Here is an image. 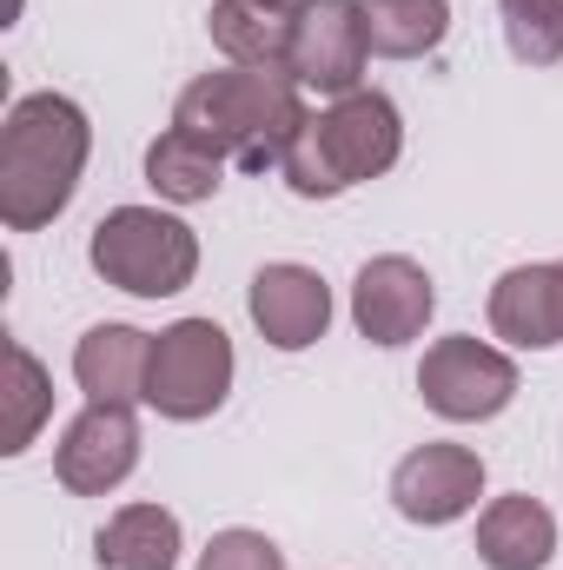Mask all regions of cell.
Returning a JSON list of instances; mask_svg holds the SVG:
<instances>
[{"instance_id":"cell-1","label":"cell","mask_w":563,"mask_h":570,"mask_svg":"<svg viewBox=\"0 0 563 570\" xmlns=\"http://www.w3.org/2000/svg\"><path fill=\"white\" fill-rule=\"evenodd\" d=\"M305 87L292 80V67H219V73H199L179 107H172V127L192 134L199 146H213L226 166H246V173H279L292 134L305 127Z\"/></svg>"},{"instance_id":"cell-2","label":"cell","mask_w":563,"mask_h":570,"mask_svg":"<svg viewBox=\"0 0 563 570\" xmlns=\"http://www.w3.org/2000/svg\"><path fill=\"white\" fill-rule=\"evenodd\" d=\"M93 127L80 114V100L67 94H27L7 107L0 127V219L7 233H40L53 226L87 173Z\"/></svg>"},{"instance_id":"cell-3","label":"cell","mask_w":563,"mask_h":570,"mask_svg":"<svg viewBox=\"0 0 563 570\" xmlns=\"http://www.w3.org/2000/svg\"><path fill=\"white\" fill-rule=\"evenodd\" d=\"M405 153V120L378 87H358L312 114L279 159V179L298 199H338L365 179H385Z\"/></svg>"},{"instance_id":"cell-4","label":"cell","mask_w":563,"mask_h":570,"mask_svg":"<svg viewBox=\"0 0 563 570\" xmlns=\"http://www.w3.org/2000/svg\"><path fill=\"white\" fill-rule=\"evenodd\" d=\"M93 273L134 298H172L199 273V233L159 206H113L87 239Z\"/></svg>"},{"instance_id":"cell-5","label":"cell","mask_w":563,"mask_h":570,"mask_svg":"<svg viewBox=\"0 0 563 570\" xmlns=\"http://www.w3.org/2000/svg\"><path fill=\"white\" fill-rule=\"evenodd\" d=\"M233 392V338L213 318H179L152 338V372H146V405L172 425H199L226 405Z\"/></svg>"},{"instance_id":"cell-6","label":"cell","mask_w":563,"mask_h":570,"mask_svg":"<svg viewBox=\"0 0 563 570\" xmlns=\"http://www.w3.org/2000/svg\"><path fill=\"white\" fill-rule=\"evenodd\" d=\"M418 399L451 425H484L517 399V365H511V352H497L471 332H451V338L424 345Z\"/></svg>"},{"instance_id":"cell-7","label":"cell","mask_w":563,"mask_h":570,"mask_svg":"<svg viewBox=\"0 0 563 570\" xmlns=\"http://www.w3.org/2000/svg\"><path fill=\"white\" fill-rule=\"evenodd\" d=\"M365 60H372V40H365V7L358 0H305L292 13V80L305 94H358L365 87Z\"/></svg>"},{"instance_id":"cell-8","label":"cell","mask_w":563,"mask_h":570,"mask_svg":"<svg viewBox=\"0 0 563 570\" xmlns=\"http://www.w3.org/2000/svg\"><path fill=\"white\" fill-rule=\"evenodd\" d=\"M477 498H484V458L471 451V444H418V451H405L398 458V471H392V504H398V518L405 524H457L464 511H477Z\"/></svg>"},{"instance_id":"cell-9","label":"cell","mask_w":563,"mask_h":570,"mask_svg":"<svg viewBox=\"0 0 563 570\" xmlns=\"http://www.w3.org/2000/svg\"><path fill=\"white\" fill-rule=\"evenodd\" d=\"M140 464V419L134 405H87L53 444V478L73 498H107L113 484H127Z\"/></svg>"},{"instance_id":"cell-10","label":"cell","mask_w":563,"mask_h":570,"mask_svg":"<svg viewBox=\"0 0 563 570\" xmlns=\"http://www.w3.org/2000/svg\"><path fill=\"white\" fill-rule=\"evenodd\" d=\"M437 312V292H431V273L405 253H378L358 266L352 279V318L372 345H412Z\"/></svg>"},{"instance_id":"cell-11","label":"cell","mask_w":563,"mask_h":570,"mask_svg":"<svg viewBox=\"0 0 563 570\" xmlns=\"http://www.w3.org/2000/svg\"><path fill=\"white\" fill-rule=\"evenodd\" d=\"M246 305H253V325H259V338L273 352H305L332 325V285L312 266H298V259L259 266L253 285H246Z\"/></svg>"},{"instance_id":"cell-12","label":"cell","mask_w":563,"mask_h":570,"mask_svg":"<svg viewBox=\"0 0 563 570\" xmlns=\"http://www.w3.org/2000/svg\"><path fill=\"white\" fill-rule=\"evenodd\" d=\"M491 332L517 352H551L563 345V279L551 266H511L491 285Z\"/></svg>"},{"instance_id":"cell-13","label":"cell","mask_w":563,"mask_h":570,"mask_svg":"<svg viewBox=\"0 0 563 570\" xmlns=\"http://www.w3.org/2000/svg\"><path fill=\"white\" fill-rule=\"evenodd\" d=\"M146 372H152V332L140 325H93L73 345V379L87 405H146Z\"/></svg>"},{"instance_id":"cell-14","label":"cell","mask_w":563,"mask_h":570,"mask_svg":"<svg viewBox=\"0 0 563 570\" xmlns=\"http://www.w3.org/2000/svg\"><path fill=\"white\" fill-rule=\"evenodd\" d=\"M551 551H557V518L531 491H511V498L484 504V518H477V558H484V570H544Z\"/></svg>"},{"instance_id":"cell-15","label":"cell","mask_w":563,"mask_h":570,"mask_svg":"<svg viewBox=\"0 0 563 570\" xmlns=\"http://www.w3.org/2000/svg\"><path fill=\"white\" fill-rule=\"evenodd\" d=\"M100 570H172L179 564V518L166 504H120L100 538H93Z\"/></svg>"},{"instance_id":"cell-16","label":"cell","mask_w":563,"mask_h":570,"mask_svg":"<svg viewBox=\"0 0 563 570\" xmlns=\"http://www.w3.org/2000/svg\"><path fill=\"white\" fill-rule=\"evenodd\" d=\"M206 33L233 67H285V53H292V13L266 7V0H213Z\"/></svg>"},{"instance_id":"cell-17","label":"cell","mask_w":563,"mask_h":570,"mask_svg":"<svg viewBox=\"0 0 563 570\" xmlns=\"http://www.w3.org/2000/svg\"><path fill=\"white\" fill-rule=\"evenodd\" d=\"M378 60H424L451 33V0H358Z\"/></svg>"},{"instance_id":"cell-18","label":"cell","mask_w":563,"mask_h":570,"mask_svg":"<svg viewBox=\"0 0 563 570\" xmlns=\"http://www.w3.org/2000/svg\"><path fill=\"white\" fill-rule=\"evenodd\" d=\"M219 179H226V159L213 146H199L192 134H179V127H166L146 146V186L172 206H206L219 193Z\"/></svg>"},{"instance_id":"cell-19","label":"cell","mask_w":563,"mask_h":570,"mask_svg":"<svg viewBox=\"0 0 563 570\" xmlns=\"http://www.w3.org/2000/svg\"><path fill=\"white\" fill-rule=\"evenodd\" d=\"M47 412H53V379H47V365L13 338V345H7V425H0V451L20 458V451L40 438Z\"/></svg>"},{"instance_id":"cell-20","label":"cell","mask_w":563,"mask_h":570,"mask_svg":"<svg viewBox=\"0 0 563 570\" xmlns=\"http://www.w3.org/2000/svg\"><path fill=\"white\" fill-rule=\"evenodd\" d=\"M504 47L524 67H557L563 60V0H497Z\"/></svg>"},{"instance_id":"cell-21","label":"cell","mask_w":563,"mask_h":570,"mask_svg":"<svg viewBox=\"0 0 563 570\" xmlns=\"http://www.w3.org/2000/svg\"><path fill=\"white\" fill-rule=\"evenodd\" d=\"M199 570H285V551L266 531L233 524V531H219V538L199 551Z\"/></svg>"},{"instance_id":"cell-22","label":"cell","mask_w":563,"mask_h":570,"mask_svg":"<svg viewBox=\"0 0 563 570\" xmlns=\"http://www.w3.org/2000/svg\"><path fill=\"white\" fill-rule=\"evenodd\" d=\"M266 7H279V13H298V7H305V0H266Z\"/></svg>"},{"instance_id":"cell-23","label":"cell","mask_w":563,"mask_h":570,"mask_svg":"<svg viewBox=\"0 0 563 570\" xmlns=\"http://www.w3.org/2000/svg\"><path fill=\"white\" fill-rule=\"evenodd\" d=\"M557 279H563V259H557Z\"/></svg>"}]
</instances>
